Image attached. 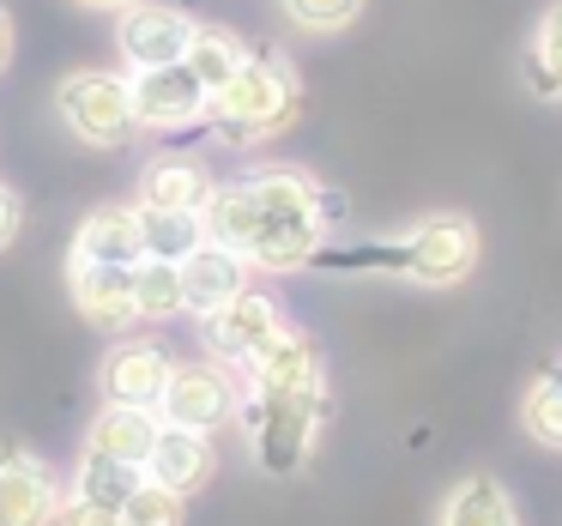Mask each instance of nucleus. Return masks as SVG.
Here are the masks:
<instances>
[{
	"instance_id": "nucleus-1",
	"label": "nucleus",
	"mask_w": 562,
	"mask_h": 526,
	"mask_svg": "<svg viewBox=\"0 0 562 526\" xmlns=\"http://www.w3.org/2000/svg\"><path fill=\"white\" fill-rule=\"evenodd\" d=\"M206 236L248 260L255 272H296L315 267L333 231V194L296 164H272L243 182L212 188L206 200Z\"/></svg>"
},
{
	"instance_id": "nucleus-2",
	"label": "nucleus",
	"mask_w": 562,
	"mask_h": 526,
	"mask_svg": "<svg viewBox=\"0 0 562 526\" xmlns=\"http://www.w3.org/2000/svg\"><path fill=\"white\" fill-rule=\"evenodd\" d=\"M243 417L255 466L267 478H296L327 429V357L303 327H284L255 363L243 369Z\"/></svg>"
},
{
	"instance_id": "nucleus-3",
	"label": "nucleus",
	"mask_w": 562,
	"mask_h": 526,
	"mask_svg": "<svg viewBox=\"0 0 562 526\" xmlns=\"http://www.w3.org/2000/svg\"><path fill=\"white\" fill-rule=\"evenodd\" d=\"M477 224L465 212H429L417 219L412 231L387 236V243H369V248H345V255H327L321 248L315 260L327 267H351V272H387V279H405V284H424V291H453L477 272Z\"/></svg>"
},
{
	"instance_id": "nucleus-4",
	"label": "nucleus",
	"mask_w": 562,
	"mask_h": 526,
	"mask_svg": "<svg viewBox=\"0 0 562 526\" xmlns=\"http://www.w3.org/2000/svg\"><path fill=\"white\" fill-rule=\"evenodd\" d=\"M303 110V86H296L284 55H248L218 91H212L206 122L218 127L224 146H260V139L284 134Z\"/></svg>"
},
{
	"instance_id": "nucleus-5",
	"label": "nucleus",
	"mask_w": 562,
	"mask_h": 526,
	"mask_svg": "<svg viewBox=\"0 0 562 526\" xmlns=\"http://www.w3.org/2000/svg\"><path fill=\"white\" fill-rule=\"evenodd\" d=\"M55 115L67 122V134L79 146H122L134 127V86L127 74H110V67H79L55 86Z\"/></svg>"
},
{
	"instance_id": "nucleus-6",
	"label": "nucleus",
	"mask_w": 562,
	"mask_h": 526,
	"mask_svg": "<svg viewBox=\"0 0 562 526\" xmlns=\"http://www.w3.org/2000/svg\"><path fill=\"white\" fill-rule=\"evenodd\" d=\"M243 405V381L231 376V363L218 357H194V363H170V381H164L158 417L182 429H224Z\"/></svg>"
},
{
	"instance_id": "nucleus-7",
	"label": "nucleus",
	"mask_w": 562,
	"mask_h": 526,
	"mask_svg": "<svg viewBox=\"0 0 562 526\" xmlns=\"http://www.w3.org/2000/svg\"><path fill=\"white\" fill-rule=\"evenodd\" d=\"M194 19L182 7H164V0H134L115 13V55H122L127 74H146V67H176L194 43Z\"/></svg>"
},
{
	"instance_id": "nucleus-8",
	"label": "nucleus",
	"mask_w": 562,
	"mask_h": 526,
	"mask_svg": "<svg viewBox=\"0 0 562 526\" xmlns=\"http://www.w3.org/2000/svg\"><path fill=\"white\" fill-rule=\"evenodd\" d=\"M127 86H134V127L146 134H182V127H200L212 110V91L188 74V61L127 74Z\"/></svg>"
},
{
	"instance_id": "nucleus-9",
	"label": "nucleus",
	"mask_w": 562,
	"mask_h": 526,
	"mask_svg": "<svg viewBox=\"0 0 562 526\" xmlns=\"http://www.w3.org/2000/svg\"><path fill=\"white\" fill-rule=\"evenodd\" d=\"M284 327H291V321H284L279 296H267V291H236L231 303L218 309V315H206V351L218 357V363H231V369H248Z\"/></svg>"
},
{
	"instance_id": "nucleus-10",
	"label": "nucleus",
	"mask_w": 562,
	"mask_h": 526,
	"mask_svg": "<svg viewBox=\"0 0 562 526\" xmlns=\"http://www.w3.org/2000/svg\"><path fill=\"white\" fill-rule=\"evenodd\" d=\"M67 484L31 448H0V526H55Z\"/></svg>"
},
{
	"instance_id": "nucleus-11",
	"label": "nucleus",
	"mask_w": 562,
	"mask_h": 526,
	"mask_svg": "<svg viewBox=\"0 0 562 526\" xmlns=\"http://www.w3.org/2000/svg\"><path fill=\"white\" fill-rule=\"evenodd\" d=\"M67 291H74V309L98 333H127L139 321V309H134V267L67 260Z\"/></svg>"
},
{
	"instance_id": "nucleus-12",
	"label": "nucleus",
	"mask_w": 562,
	"mask_h": 526,
	"mask_svg": "<svg viewBox=\"0 0 562 526\" xmlns=\"http://www.w3.org/2000/svg\"><path fill=\"white\" fill-rule=\"evenodd\" d=\"M98 381H103V400L110 405H151V412H158L164 381H170V351L151 345V339H122L103 357Z\"/></svg>"
},
{
	"instance_id": "nucleus-13",
	"label": "nucleus",
	"mask_w": 562,
	"mask_h": 526,
	"mask_svg": "<svg viewBox=\"0 0 562 526\" xmlns=\"http://www.w3.org/2000/svg\"><path fill=\"white\" fill-rule=\"evenodd\" d=\"M248 260L236 255V248H224V243H200L194 255L182 260V315H218L224 303H231L236 291H248Z\"/></svg>"
},
{
	"instance_id": "nucleus-14",
	"label": "nucleus",
	"mask_w": 562,
	"mask_h": 526,
	"mask_svg": "<svg viewBox=\"0 0 562 526\" xmlns=\"http://www.w3.org/2000/svg\"><path fill=\"white\" fill-rule=\"evenodd\" d=\"M218 472V448H212L206 429H182V424H164L158 441H151V460H146V478L176 496H194V490L212 484Z\"/></svg>"
},
{
	"instance_id": "nucleus-15",
	"label": "nucleus",
	"mask_w": 562,
	"mask_h": 526,
	"mask_svg": "<svg viewBox=\"0 0 562 526\" xmlns=\"http://www.w3.org/2000/svg\"><path fill=\"white\" fill-rule=\"evenodd\" d=\"M158 429H164V417L151 412V405H110L103 400V412L91 417V429H86V454H103V460H122V466H139V472H146Z\"/></svg>"
},
{
	"instance_id": "nucleus-16",
	"label": "nucleus",
	"mask_w": 562,
	"mask_h": 526,
	"mask_svg": "<svg viewBox=\"0 0 562 526\" xmlns=\"http://www.w3.org/2000/svg\"><path fill=\"white\" fill-rule=\"evenodd\" d=\"M212 170L200 158H151L146 170H139V200L134 206H151V212H206L212 200Z\"/></svg>"
},
{
	"instance_id": "nucleus-17",
	"label": "nucleus",
	"mask_w": 562,
	"mask_h": 526,
	"mask_svg": "<svg viewBox=\"0 0 562 526\" xmlns=\"http://www.w3.org/2000/svg\"><path fill=\"white\" fill-rule=\"evenodd\" d=\"M74 260H103V267H134L146 260V224H139V206H98L86 212L74 236Z\"/></svg>"
},
{
	"instance_id": "nucleus-18",
	"label": "nucleus",
	"mask_w": 562,
	"mask_h": 526,
	"mask_svg": "<svg viewBox=\"0 0 562 526\" xmlns=\"http://www.w3.org/2000/svg\"><path fill=\"white\" fill-rule=\"evenodd\" d=\"M436 526H520V502H514V490L502 484V478L465 472L460 484L448 490Z\"/></svg>"
},
{
	"instance_id": "nucleus-19",
	"label": "nucleus",
	"mask_w": 562,
	"mask_h": 526,
	"mask_svg": "<svg viewBox=\"0 0 562 526\" xmlns=\"http://www.w3.org/2000/svg\"><path fill=\"white\" fill-rule=\"evenodd\" d=\"M520 67H526V91H532V98L562 103V0L538 13L532 37H526Z\"/></svg>"
},
{
	"instance_id": "nucleus-20",
	"label": "nucleus",
	"mask_w": 562,
	"mask_h": 526,
	"mask_svg": "<svg viewBox=\"0 0 562 526\" xmlns=\"http://www.w3.org/2000/svg\"><path fill=\"white\" fill-rule=\"evenodd\" d=\"M520 429L538 441V448L562 454V369H544V376L526 381V393H520Z\"/></svg>"
},
{
	"instance_id": "nucleus-21",
	"label": "nucleus",
	"mask_w": 562,
	"mask_h": 526,
	"mask_svg": "<svg viewBox=\"0 0 562 526\" xmlns=\"http://www.w3.org/2000/svg\"><path fill=\"white\" fill-rule=\"evenodd\" d=\"M139 224H146V255L151 260H176V267H182V260L206 243V219H200V212H151V206H139Z\"/></svg>"
},
{
	"instance_id": "nucleus-22",
	"label": "nucleus",
	"mask_w": 562,
	"mask_h": 526,
	"mask_svg": "<svg viewBox=\"0 0 562 526\" xmlns=\"http://www.w3.org/2000/svg\"><path fill=\"white\" fill-rule=\"evenodd\" d=\"M182 61H188V74H194L206 91H218L224 79H231L236 67L248 61V43L236 37V31H212V25H200V31H194V43H188V55H182Z\"/></svg>"
},
{
	"instance_id": "nucleus-23",
	"label": "nucleus",
	"mask_w": 562,
	"mask_h": 526,
	"mask_svg": "<svg viewBox=\"0 0 562 526\" xmlns=\"http://www.w3.org/2000/svg\"><path fill=\"white\" fill-rule=\"evenodd\" d=\"M134 309L139 321H176L182 315V267L176 260H134Z\"/></svg>"
},
{
	"instance_id": "nucleus-24",
	"label": "nucleus",
	"mask_w": 562,
	"mask_h": 526,
	"mask_svg": "<svg viewBox=\"0 0 562 526\" xmlns=\"http://www.w3.org/2000/svg\"><path fill=\"white\" fill-rule=\"evenodd\" d=\"M139 466H122V460H103V454H79V466H74V496H91V502H103V508H122L127 496H134V484H139Z\"/></svg>"
},
{
	"instance_id": "nucleus-25",
	"label": "nucleus",
	"mask_w": 562,
	"mask_h": 526,
	"mask_svg": "<svg viewBox=\"0 0 562 526\" xmlns=\"http://www.w3.org/2000/svg\"><path fill=\"white\" fill-rule=\"evenodd\" d=\"M363 7L369 0H279V13L296 31H308V37H339V31H351L363 19Z\"/></svg>"
},
{
	"instance_id": "nucleus-26",
	"label": "nucleus",
	"mask_w": 562,
	"mask_h": 526,
	"mask_svg": "<svg viewBox=\"0 0 562 526\" xmlns=\"http://www.w3.org/2000/svg\"><path fill=\"white\" fill-rule=\"evenodd\" d=\"M182 514H188V496L151 484V478H139L134 496L122 502V526H182Z\"/></svg>"
},
{
	"instance_id": "nucleus-27",
	"label": "nucleus",
	"mask_w": 562,
	"mask_h": 526,
	"mask_svg": "<svg viewBox=\"0 0 562 526\" xmlns=\"http://www.w3.org/2000/svg\"><path fill=\"white\" fill-rule=\"evenodd\" d=\"M55 526H122V508H103V502L74 496V490H67V496H61V514H55Z\"/></svg>"
},
{
	"instance_id": "nucleus-28",
	"label": "nucleus",
	"mask_w": 562,
	"mask_h": 526,
	"mask_svg": "<svg viewBox=\"0 0 562 526\" xmlns=\"http://www.w3.org/2000/svg\"><path fill=\"white\" fill-rule=\"evenodd\" d=\"M19 224H25V206H19V194H13V188L0 182V248H7V243L19 236Z\"/></svg>"
},
{
	"instance_id": "nucleus-29",
	"label": "nucleus",
	"mask_w": 562,
	"mask_h": 526,
	"mask_svg": "<svg viewBox=\"0 0 562 526\" xmlns=\"http://www.w3.org/2000/svg\"><path fill=\"white\" fill-rule=\"evenodd\" d=\"M7 61H13V19L0 7V74H7Z\"/></svg>"
},
{
	"instance_id": "nucleus-30",
	"label": "nucleus",
	"mask_w": 562,
	"mask_h": 526,
	"mask_svg": "<svg viewBox=\"0 0 562 526\" xmlns=\"http://www.w3.org/2000/svg\"><path fill=\"white\" fill-rule=\"evenodd\" d=\"M74 7H86V13H122V7H134V0H74Z\"/></svg>"
}]
</instances>
